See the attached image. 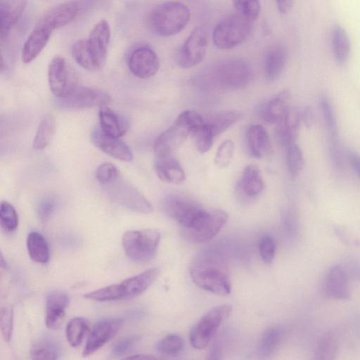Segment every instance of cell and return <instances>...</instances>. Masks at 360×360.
<instances>
[{
    "label": "cell",
    "instance_id": "1",
    "mask_svg": "<svg viewBox=\"0 0 360 360\" xmlns=\"http://www.w3.org/2000/svg\"><path fill=\"white\" fill-rule=\"evenodd\" d=\"M189 274L193 283L204 290L222 296L231 291L227 267L214 253L200 255L190 266Z\"/></svg>",
    "mask_w": 360,
    "mask_h": 360
},
{
    "label": "cell",
    "instance_id": "2",
    "mask_svg": "<svg viewBox=\"0 0 360 360\" xmlns=\"http://www.w3.org/2000/svg\"><path fill=\"white\" fill-rule=\"evenodd\" d=\"M159 273L158 269H150L126 278L119 283L89 292L84 295V297L98 302L134 298L145 292L158 278Z\"/></svg>",
    "mask_w": 360,
    "mask_h": 360
},
{
    "label": "cell",
    "instance_id": "3",
    "mask_svg": "<svg viewBox=\"0 0 360 360\" xmlns=\"http://www.w3.org/2000/svg\"><path fill=\"white\" fill-rule=\"evenodd\" d=\"M189 19L190 11L184 4L169 1L153 9L148 16V24L155 34L169 37L183 30Z\"/></svg>",
    "mask_w": 360,
    "mask_h": 360
},
{
    "label": "cell",
    "instance_id": "4",
    "mask_svg": "<svg viewBox=\"0 0 360 360\" xmlns=\"http://www.w3.org/2000/svg\"><path fill=\"white\" fill-rule=\"evenodd\" d=\"M160 240L155 229L130 230L122 236V247L127 256L137 263H146L154 258Z\"/></svg>",
    "mask_w": 360,
    "mask_h": 360
},
{
    "label": "cell",
    "instance_id": "5",
    "mask_svg": "<svg viewBox=\"0 0 360 360\" xmlns=\"http://www.w3.org/2000/svg\"><path fill=\"white\" fill-rule=\"evenodd\" d=\"M252 21L239 13L221 20L214 28L212 40L220 49H231L243 43L250 35Z\"/></svg>",
    "mask_w": 360,
    "mask_h": 360
},
{
    "label": "cell",
    "instance_id": "6",
    "mask_svg": "<svg viewBox=\"0 0 360 360\" xmlns=\"http://www.w3.org/2000/svg\"><path fill=\"white\" fill-rule=\"evenodd\" d=\"M252 77L250 63L243 58H229L220 62L214 68L212 79L217 85L229 90L246 86Z\"/></svg>",
    "mask_w": 360,
    "mask_h": 360
},
{
    "label": "cell",
    "instance_id": "7",
    "mask_svg": "<svg viewBox=\"0 0 360 360\" xmlns=\"http://www.w3.org/2000/svg\"><path fill=\"white\" fill-rule=\"evenodd\" d=\"M103 186L108 197L122 206L144 214H150L153 210L147 198L120 174Z\"/></svg>",
    "mask_w": 360,
    "mask_h": 360
},
{
    "label": "cell",
    "instance_id": "8",
    "mask_svg": "<svg viewBox=\"0 0 360 360\" xmlns=\"http://www.w3.org/2000/svg\"><path fill=\"white\" fill-rule=\"evenodd\" d=\"M231 311V306L221 304L207 312L191 330L189 340L191 346L197 349L205 348Z\"/></svg>",
    "mask_w": 360,
    "mask_h": 360
},
{
    "label": "cell",
    "instance_id": "9",
    "mask_svg": "<svg viewBox=\"0 0 360 360\" xmlns=\"http://www.w3.org/2000/svg\"><path fill=\"white\" fill-rule=\"evenodd\" d=\"M162 205L165 213L175 219L183 227V230L196 227L207 212V210L195 202L174 195L165 197Z\"/></svg>",
    "mask_w": 360,
    "mask_h": 360
},
{
    "label": "cell",
    "instance_id": "10",
    "mask_svg": "<svg viewBox=\"0 0 360 360\" xmlns=\"http://www.w3.org/2000/svg\"><path fill=\"white\" fill-rule=\"evenodd\" d=\"M57 98L59 106L70 109L101 107L111 101L110 96L103 90L77 85L69 86L65 94Z\"/></svg>",
    "mask_w": 360,
    "mask_h": 360
},
{
    "label": "cell",
    "instance_id": "11",
    "mask_svg": "<svg viewBox=\"0 0 360 360\" xmlns=\"http://www.w3.org/2000/svg\"><path fill=\"white\" fill-rule=\"evenodd\" d=\"M209 34L207 28H194L176 54V62L183 68H190L200 63L208 46Z\"/></svg>",
    "mask_w": 360,
    "mask_h": 360
},
{
    "label": "cell",
    "instance_id": "12",
    "mask_svg": "<svg viewBox=\"0 0 360 360\" xmlns=\"http://www.w3.org/2000/svg\"><path fill=\"white\" fill-rule=\"evenodd\" d=\"M123 324L120 318H108L99 321L92 328L83 350V356H88L101 349L121 329Z\"/></svg>",
    "mask_w": 360,
    "mask_h": 360
},
{
    "label": "cell",
    "instance_id": "13",
    "mask_svg": "<svg viewBox=\"0 0 360 360\" xmlns=\"http://www.w3.org/2000/svg\"><path fill=\"white\" fill-rule=\"evenodd\" d=\"M128 64L131 72L141 79L154 76L160 68L156 53L148 46H142L134 50L130 54Z\"/></svg>",
    "mask_w": 360,
    "mask_h": 360
},
{
    "label": "cell",
    "instance_id": "14",
    "mask_svg": "<svg viewBox=\"0 0 360 360\" xmlns=\"http://www.w3.org/2000/svg\"><path fill=\"white\" fill-rule=\"evenodd\" d=\"M191 134L189 129L175 120L174 124L157 137L154 143L156 157L172 155L184 143Z\"/></svg>",
    "mask_w": 360,
    "mask_h": 360
},
{
    "label": "cell",
    "instance_id": "15",
    "mask_svg": "<svg viewBox=\"0 0 360 360\" xmlns=\"http://www.w3.org/2000/svg\"><path fill=\"white\" fill-rule=\"evenodd\" d=\"M91 140L96 148L114 158L124 162L133 160L129 147L120 138L105 134L99 126L91 131Z\"/></svg>",
    "mask_w": 360,
    "mask_h": 360
},
{
    "label": "cell",
    "instance_id": "16",
    "mask_svg": "<svg viewBox=\"0 0 360 360\" xmlns=\"http://www.w3.org/2000/svg\"><path fill=\"white\" fill-rule=\"evenodd\" d=\"M349 277L345 269L334 265L327 271L323 280V292L326 295L336 300H347L350 297Z\"/></svg>",
    "mask_w": 360,
    "mask_h": 360
},
{
    "label": "cell",
    "instance_id": "17",
    "mask_svg": "<svg viewBox=\"0 0 360 360\" xmlns=\"http://www.w3.org/2000/svg\"><path fill=\"white\" fill-rule=\"evenodd\" d=\"M264 188V181L259 169L254 165L246 166L236 186V193L243 201L255 198Z\"/></svg>",
    "mask_w": 360,
    "mask_h": 360
},
{
    "label": "cell",
    "instance_id": "18",
    "mask_svg": "<svg viewBox=\"0 0 360 360\" xmlns=\"http://www.w3.org/2000/svg\"><path fill=\"white\" fill-rule=\"evenodd\" d=\"M78 13V5L73 1L65 2L48 10L37 22L51 31L71 22Z\"/></svg>",
    "mask_w": 360,
    "mask_h": 360
},
{
    "label": "cell",
    "instance_id": "19",
    "mask_svg": "<svg viewBox=\"0 0 360 360\" xmlns=\"http://www.w3.org/2000/svg\"><path fill=\"white\" fill-rule=\"evenodd\" d=\"M110 39V28L105 20H101L94 25L87 39L89 49L100 68L105 63Z\"/></svg>",
    "mask_w": 360,
    "mask_h": 360
},
{
    "label": "cell",
    "instance_id": "20",
    "mask_svg": "<svg viewBox=\"0 0 360 360\" xmlns=\"http://www.w3.org/2000/svg\"><path fill=\"white\" fill-rule=\"evenodd\" d=\"M27 0H1L0 6L1 44L6 42L12 28L22 15Z\"/></svg>",
    "mask_w": 360,
    "mask_h": 360
},
{
    "label": "cell",
    "instance_id": "21",
    "mask_svg": "<svg viewBox=\"0 0 360 360\" xmlns=\"http://www.w3.org/2000/svg\"><path fill=\"white\" fill-rule=\"evenodd\" d=\"M68 293L60 290H55L49 293L46 301L45 322L48 328L56 329L65 316L69 304Z\"/></svg>",
    "mask_w": 360,
    "mask_h": 360
},
{
    "label": "cell",
    "instance_id": "22",
    "mask_svg": "<svg viewBox=\"0 0 360 360\" xmlns=\"http://www.w3.org/2000/svg\"><path fill=\"white\" fill-rule=\"evenodd\" d=\"M289 103L290 92L282 90L262 105L259 116L268 123L278 124L290 109Z\"/></svg>",
    "mask_w": 360,
    "mask_h": 360
},
{
    "label": "cell",
    "instance_id": "23",
    "mask_svg": "<svg viewBox=\"0 0 360 360\" xmlns=\"http://www.w3.org/2000/svg\"><path fill=\"white\" fill-rule=\"evenodd\" d=\"M228 219L227 213L221 210L210 211L206 222L198 230L184 234L189 240L194 243H205L212 239L221 229Z\"/></svg>",
    "mask_w": 360,
    "mask_h": 360
},
{
    "label": "cell",
    "instance_id": "24",
    "mask_svg": "<svg viewBox=\"0 0 360 360\" xmlns=\"http://www.w3.org/2000/svg\"><path fill=\"white\" fill-rule=\"evenodd\" d=\"M53 32L44 26L37 23L26 39L21 52V59L24 63L34 60L46 46Z\"/></svg>",
    "mask_w": 360,
    "mask_h": 360
},
{
    "label": "cell",
    "instance_id": "25",
    "mask_svg": "<svg viewBox=\"0 0 360 360\" xmlns=\"http://www.w3.org/2000/svg\"><path fill=\"white\" fill-rule=\"evenodd\" d=\"M154 168L158 178L165 183L179 184L186 179L181 164L172 155L156 157Z\"/></svg>",
    "mask_w": 360,
    "mask_h": 360
},
{
    "label": "cell",
    "instance_id": "26",
    "mask_svg": "<svg viewBox=\"0 0 360 360\" xmlns=\"http://www.w3.org/2000/svg\"><path fill=\"white\" fill-rule=\"evenodd\" d=\"M287 63V51L280 44L268 48L264 58V71L266 80L274 82L282 74Z\"/></svg>",
    "mask_w": 360,
    "mask_h": 360
},
{
    "label": "cell",
    "instance_id": "27",
    "mask_svg": "<svg viewBox=\"0 0 360 360\" xmlns=\"http://www.w3.org/2000/svg\"><path fill=\"white\" fill-rule=\"evenodd\" d=\"M48 82L56 98L61 97L68 90V72L63 58L55 56L50 61L48 66Z\"/></svg>",
    "mask_w": 360,
    "mask_h": 360
},
{
    "label": "cell",
    "instance_id": "28",
    "mask_svg": "<svg viewBox=\"0 0 360 360\" xmlns=\"http://www.w3.org/2000/svg\"><path fill=\"white\" fill-rule=\"evenodd\" d=\"M246 141L248 149L256 158H266L271 152V145L269 134L264 127L254 124L246 132Z\"/></svg>",
    "mask_w": 360,
    "mask_h": 360
},
{
    "label": "cell",
    "instance_id": "29",
    "mask_svg": "<svg viewBox=\"0 0 360 360\" xmlns=\"http://www.w3.org/2000/svg\"><path fill=\"white\" fill-rule=\"evenodd\" d=\"M301 121V111L295 108H290L277 124L278 139L282 146L286 147L295 142Z\"/></svg>",
    "mask_w": 360,
    "mask_h": 360
},
{
    "label": "cell",
    "instance_id": "30",
    "mask_svg": "<svg viewBox=\"0 0 360 360\" xmlns=\"http://www.w3.org/2000/svg\"><path fill=\"white\" fill-rule=\"evenodd\" d=\"M98 117L99 127L105 134L120 138L127 132V122L107 105L100 107Z\"/></svg>",
    "mask_w": 360,
    "mask_h": 360
},
{
    "label": "cell",
    "instance_id": "31",
    "mask_svg": "<svg viewBox=\"0 0 360 360\" xmlns=\"http://www.w3.org/2000/svg\"><path fill=\"white\" fill-rule=\"evenodd\" d=\"M331 47L334 58L338 64H345L350 54L351 45L345 30L340 25H335L331 31Z\"/></svg>",
    "mask_w": 360,
    "mask_h": 360
},
{
    "label": "cell",
    "instance_id": "32",
    "mask_svg": "<svg viewBox=\"0 0 360 360\" xmlns=\"http://www.w3.org/2000/svg\"><path fill=\"white\" fill-rule=\"evenodd\" d=\"M27 252L30 258L39 264H46L50 258V251L46 238L37 231L30 232L27 238Z\"/></svg>",
    "mask_w": 360,
    "mask_h": 360
},
{
    "label": "cell",
    "instance_id": "33",
    "mask_svg": "<svg viewBox=\"0 0 360 360\" xmlns=\"http://www.w3.org/2000/svg\"><path fill=\"white\" fill-rule=\"evenodd\" d=\"M241 116V113L236 110H224L211 115L205 123L215 137L238 122Z\"/></svg>",
    "mask_w": 360,
    "mask_h": 360
},
{
    "label": "cell",
    "instance_id": "34",
    "mask_svg": "<svg viewBox=\"0 0 360 360\" xmlns=\"http://www.w3.org/2000/svg\"><path fill=\"white\" fill-rule=\"evenodd\" d=\"M71 52L75 60L82 68L89 71L101 69L89 49L87 39L75 41L72 46Z\"/></svg>",
    "mask_w": 360,
    "mask_h": 360
},
{
    "label": "cell",
    "instance_id": "35",
    "mask_svg": "<svg viewBox=\"0 0 360 360\" xmlns=\"http://www.w3.org/2000/svg\"><path fill=\"white\" fill-rule=\"evenodd\" d=\"M55 131V118L52 115H46L37 128L32 147L34 150H43L49 144Z\"/></svg>",
    "mask_w": 360,
    "mask_h": 360
},
{
    "label": "cell",
    "instance_id": "36",
    "mask_svg": "<svg viewBox=\"0 0 360 360\" xmlns=\"http://www.w3.org/2000/svg\"><path fill=\"white\" fill-rule=\"evenodd\" d=\"M283 331L278 326L267 328L262 335L259 344V352L263 357L273 354L278 348L283 337Z\"/></svg>",
    "mask_w": 360,
    "mask_h": 360
},
{
    "label": "cell",
    "instance_id": "37",
    "mask_svg": "<svg viewBox=\"0 0 360 360\" xmlns=\"http://www.w3.org/2000/svg\"><path fill=\"white\" fill-rule=\"evenodd\" d=\"M338 343L336 337L330 333L324 334L319 340L314 351V358L332 360L337 357Z\"/></svg>",
    "mask_w": 360,
    "mask_h": 360
},
{
    "label": "cell",
    "instance_id": "38",
    "mask_svg": "<svg viewBox=\"0 0 360 360\" xmlns=\"http://www.w3.org/2000/svg\"><path fill=\"white\" fill-rule=\"evenodd\" d=\"M89 330L88 321L83 317H75L69 321L66 326V338L72 347L81 345Z\"/></svg>",
    "mask_w": 360,
    "mask_h": 360
},
{
    "label": "cell",
    "instance_id": "39",
    "mask_svg": "<svg viewBox=\"0 0 360 360\" xmlns=\"http://www.w3.org/2000/svg\"><path fill=\"white\" fill-rule=\"evenodd\" d=\"M184 346L182 338L176 333H170L165 336L157 343L158 352L168 357H175L179 355Z\"/></svg>",
    "mask_w": 360,
    "mask_h": 360
},
{
    "label": "cell",
    "instance_id": "40",
    "mask_svg": "<svg viewBox=\"0 0 360 360\" xmlns=\"http://www.w3.org/2000/svg\"><path fill=\"white\" fill-rule=\"evenodd\" d=\"M328 153L334 170L342 174L345 169V158L338 134L329 135Z\"/></svg>",
    "mask_w": 360,
    "mask_h": 360
},
{
    "label": "cell",
    "instance_id": "41",
    "mask_svg": "<svg viewBox=\"0 0 360 360\" xmlns=\"http://www.w3.org/2000/svg\"><path fill=\"white\" fill-rule=\"evenodd\" d=\"M286 148V163L288 172L292 178L297 177L303 167L304 159L299 146L294 142Z\"/></svg>",
    "mask_w": 360,
    "mask_h": 360
},
{
    "label": "cell",
    "instance_id": "42",
    "mask_svg": "<svg viewBox=\"0 0 360 360\" xmlns=\"http://www.w3.org/2000/svg\"><path fill=\"white\" fill-rule=\"evenodd\" d=\"M0 220L1 229L5 233H11L18 227V213L15 207L5 200L1 202Z\"/></svg>",
    "mask_w": 360,
    "mask_h": 360
},
{
    "label": "cell",
    "instance_id": "43",
    "mask_svg": "<svg viewBox=\"0 0 360 360\" xmlns=\"http://www.w3.org/2000/svg\"><path fill=\"white\" fill-rule=\"evenodd\" d=\"M319 103L323 120L328 131V134H338L337 118L333 105L330 98L327 95L322 94L320 97Z\"/></svg>",
    "mask_w": 360,
    "mask_h": 360
},
{
    "label": "cell",
    "instance_id": "44",
    "mask_svg": "<svg viewBox=\"0 0 360 360\" xmlns=\"http://www.w3.org/2000/svg\"><path fill=\"white\" fill-rule=\"evenodd\" d=\"M30 356L34 359H57L60 352L57 345L49 340H42L34 345Z\"/></svg>",
    "mask_w": 360,
    "mask_h": 360
},
{
    "label": "cell",
    "instance_id": "45",
    "mask_svg": "<svg viewBox=\"0 0 360 360\" xmlns=\"http://www.w3.org/2000/svg\"><path fill=\"white\" fill-rule=\"evenodd\" d=\"M194 138V143L198 150L202 153L207 152L212 146L214 135L205 123L195 129L191 134Z\"/></svg>",
    "mask_w": 360,
    "mask_h": 360
},
{
    "label": "cell",
    "instance_id": "46",
    "mask_svg": "<svg viewBox=\"0 0 360 360\" xmlns=\"http://www.w3.org/2000/svg\"><path fill=\"white\" fill-rule=\"evenodd\" d=\"M238 13L247 19L254 21L259 15L261 6L259 0H233Z\"/></svg>",
    "mask_w": 360,
    "mask_h": 360
},
{
    "label": "cell",
    "instance_id": "47",
    "mask_svg": "<svg viewBox=\"0 0 360 360\" xmlns=\"http://www.w3.org/2000/svg\"><path fill=\"white\" fill-rule=\"evenodd\" d=\"M234 152V144L231 140L221 143L214 158L215 165L219 169H225L231 164Z\"/></svg>",
    "mask_w": 360,
    "mask_h": 360
},
{
    "label": "cell",
    "instance_id": "48",
    "mask_svg": "<svg viewBox=\"0 0 360 360\" xmlns=\"http://www.w3.org/2000/svg\"><path fill=\"white\" fill-rule=\"evenodd\" d=\"M139 340V336L136 335L120 338L112 345V355L121 356L129 353L138 343Z\"/></svg>",
    "mask_w": 360,
    "mask_h": 360
},
{
    "label": "cell",
    "instance_id": "49",
    "mask_svg": "<svg viewBox=\"0 0 360 360\" xmlns=\"http://www.w3.org/2000/svg\"><path fill=\"white\" fill-rule=\"evenodd\" d=\"M13 310L9 305L2 307L1 309L0 326L2 336L6 342H9L12 335Z\"/></svg>",
    "mask_w": 360,
    "mask_h": 360
},
{
    "label": "cell",
    "instance_id": "50",
    "mask_svg": "<svg viewBox=\"0 0 360 360\" xmlns=\"http://www.w3.org/2000/svg\"><path fill=\"white\" fill-rule=\"evenodd\" d=\"M176 120L187 127L191 131V134L204 124L205 122L198 112L188 110L182 112Z\"/></svg>",
    "mask_w": 360,
    "mask_h": 360
},
{
    "label": "cell",
    "instance_id": "51",
    "mask_svg": "<svg viewBox=\"0 0 360 360\" xmlns=\"http://www.w3.org/2000/svg\"><path fill=\"white\" fill-rule=\"evenodd\" d=\"M120 174L115 165L110 162H104L100 165L96 172V179L103 186L111 182Z\"/></svg>",
    "mask_w": 360,
    "mask_h": 360
},
{
    "label": "cell",
    "instance_id": "52",
    "mask_svg": "<svg viewBox=\"0 0 360 360\" xmlns=\"http://www.w3.org/2000/svg\"><path fill=\"white\" fill-rule=\"evenodd\" d=\"M259 250L263 262L270 264L274 259L276 252V243L271 236L264 235L260 238Z\"/></svg>",
    "mask_w": 360,
    "mask_h": 360
},
{
    "label": "cell",
    "instance_id": "53",
    "mask_svg": "<svg viewBox=\"0 0 360 360\" xmlns=\"http://www.w3.org/2000/svg\"><path fill=\"white\" fill-rule=\"evenodd\" d=\"M56 203L53 199L46 198L40 201L37 206V214L39 218L45 221L47 220L54 212Z\"/></svg>",
    "mask_w": 360,
    "mask_h": 360
},
{
    "label": "cell",
    "instance_id": "54",
    "mask_svg": "<svg viewBox=\"0 0 360 360\" xmlns=\"http://www.w3.org/2000/svg\"><path fill=\"white\" fill-rule=\"evenodd\" d=\"M334 231L336 236L345 244L348 245H357L359 240L346 230L341 226H336L334 228Z\"/></svg>",
    "mask_w": 360,
    "mask_h": 360
},
{
    "label": "cell",
    "instance_id": "55",
    "mask_svg": "<svg viewBox=\"0 0 360 360\" xmlns=\"http://www.w3.org/2000/svg\"><path fill=\"white\" fill-rule=\"evenodd\" d=\"M285 224L288 231L291 236H295L297 232L298 223L295 213L289 210L285 215Z\"/></svg>",
    "mask_w": 360,
    "mask_h": 360
},
{
    "label": "cell",
    "instance_id": "56",
    "mask_svg": "<svg viewBox=\"0 0 360 360\" xmlns=\"http://www.w3.org/2000/svg\"><path fill=\"white\" fill-rule=\"evenodd\" d=\"M346 155L349 165L360 179V155L352 150H348Z\"/></svg>",
    "mask_w": 360,
    "mask_h": 360
},
{
    "label": "cell",
    "instance_id": "57",
    "mask_svg": "<svg viewBox=\"0 0 360 360\" xmlns=\"http://www.w3.org/2000/svg\"><path fill=\"white\" fill-rule=\"evenodd\" d=\"M344 268V267H343ZM345 269V268H344ZM348 277L360 282V262L352 261L349 262L347 266L345 269Z\"/></svg>",
    "mask_w": 360,
    "mask_h": 360
},
{
    "label": "cell",
    "instance_id": "58",
    "mask_svg": "<svg viewBox=\"0 0 360 360\" xmlns=\"http://www.w3.org/2000/svg\"><path fill=\"white\" fill-rule=\"evenodd\" d=\"M278 11L282 14L288 13L292 8L294 0H275Z\"/></svg>",
    "mask_w": 360,
    "mask_h": 360
},
{
    "label": "cell",
    "instance_id": "59",
    "mask_svg": "<svg viewBox=\"0 0 360 360\" xmlns=\"http://www.w3.org/2000/svg\"><path fill=\"white\" fill-rule=\"evenodd\" d=\"M301 118L307 127H310L314 120L313 110L310 106L305 107L301 111Z\"/></svg>",
    "mask_w": 360,
    "mask_h": 360
},
{
    "label": "cell",
    "instance_id": "60",
    "mask_svg": "<svg viewBox=\"0 0 360 360\" xmlns=\"http://www.w3.org/2000/svg\"><path fill=\"white\" fill-rule=\"evenodd\" d=\"M127 359H155V357L152 356L145 355V354H136V355L128 356V357H127Z\"/></svg>",
    "mask_w": 360,
    "mask_h": 360
},
{
    "label": "cell",
    "instance_id": "61",
    "mask_svg": "<svg viewBox=\"0 0 360 360\" xmlns=\"http://www.w3.org/2000/svg\"><path fill=\"white\" fill-rule=\"evenodd\" d=\"M1 266L4 267V269H6L7 266H8V264H7V262H6V259H4V257L2 254H1Z\"/></svg>",
    "mask_w": 360,
    "mask_h": 360
}]
</instances>
